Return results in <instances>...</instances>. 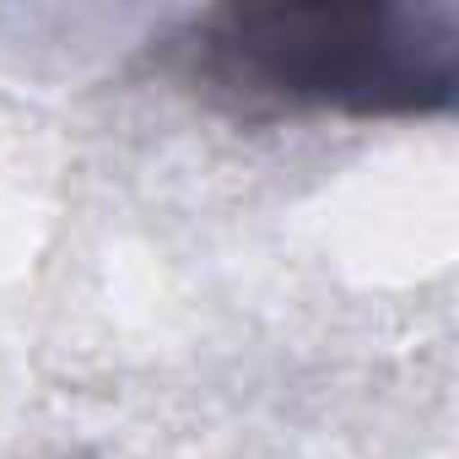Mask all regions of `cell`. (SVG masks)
I'll return each instance as SVG.
<instances>
[{
    "mask_svg": "<svg viewBox=\"0 0 459 459\" xmlns=\"http://www.w3.org/2000/svg\"><path fill=\"white\" fill-rule=\"evenodd\" d=\"M162 71L238 119H411L459 87L454 22L394 0H233L162 39Z\"/></svg>",
    "mask_w": 459,
    "mask_h": 459,
    "instance_id": "6da1fadb",
    "label": "cell"
}]
</instances>
